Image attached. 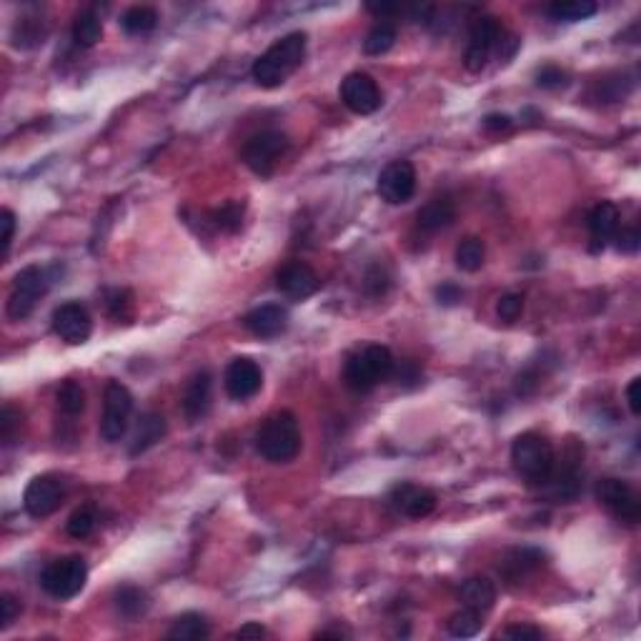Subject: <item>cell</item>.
I'll return each mask as SVG.
<instances>
[{
	"instance_id": "obj_34",
	"label": "cell",
	"mask_w": 641,
	"mask_h": 641,
	"mask_svg": "<svg viewBox=\"0 0 641 641\" xmlns=\"http://www.w3.org/2000/svg\"><path fill=\"white\" fill-rule=\"evenodd\" d=\"M96 506H93V503H83V506H78V509L71 513V519H68V534L73 536V539H88V536L96 531Z\"/></svg>"
},
{
	"instance_id": "obj_21",
	"label": "cell",
	"mask_w": 641,
	"mask_h": 641,
	"mask_svg": "<svg viewBox=\"0 0 641 641\" xmlns=\"http://www.w3.org/2000/svg\"><path fill=\"white\" fill-rule=\"evenodd\" d=\"M619 231V208L611 201H601L588 214V234L594 241V248H604Z\"/></svg>"
},
{
	"instance_id": "obj_8",
	"label": "cell",
	"mask_w": 641,
	"mask_h": 641,
	"mask_svg": "<svg viewBox=\"0 0 641 641\" xmlns=\"http://www.w3.org/2000/svg\"><path fill=\"white\" fill-rule=\"evenodd\" d=\"M503 28L499 18L493 15H481L471 23L469 28V45L464 53V65L469 68L471 73H481L492 53L503 43Z\"/></svg>"
},
{
	"instance_id": "obj_35",
	"label": "cell",
	"mask_w": 641,
	"mask_h": 641,
	"mask_svg": "<svg viewBox=\"0 0 641 641\" xmlns=\"http://www.w3.org/2000/svg\"><path fill=\"white\" fill-rule=\"evenodd\" d=\"M481 627H483V621H481L479 611L466 609V607L449 619L451 636H459V639H471V636H476V634L481 631Z\"/></svg>"
},
{
	"instance_id": "obj_23",
	"label": "cell",
	"mask_w": 641,
	"mask_h": 641,
	"mask_svg": "<svg viewBox=\"0 0 641 641\" xmlns=\"http://www.w3.org/2000/svg\"><path fill=\"white\" fill-rule=\"evenodd\" d=\"M459 598L466 609L486 614L493 607V601H496V587H493L492 579L471 577L461 584Z\"/></svg>"
},
{
	"instance_id": "obj_44",
	"label": "cell",
	"mask_w": 641,
	"mask_h": 641,
	"mask_svg": "<svg viewBox=\"0 0 641 641\" xmlns=\"http://www.w3.org/2000/svg\"><path fill=\"white\" fill-rule=\"evenodd\" d=\"M502 636H506V639H541L544 631L529 627V624H513V627L502 631Z\"/></svg>"
},
{
	"instance_id": "obj_42",
	"label": "cell",
	"mask_w": 641,
	"mask_h": 641,
	"mask_svg": "<svg viewBox=\"0 0 641 641\" xmlns=\"http://www.w3.org/2000/svg\"><path fill=\"white\" fill-rule=\"evenodd\" d=\"M18 614H21L18 598L11 597V594H3V597H0V629H8Z\"/></svg>"
},
{
	"instance_id": "obj_1",
	"label": "cell",
	"mask_w": 641,
	"mask_h": 641,
	"mask_svg": "<svg viewBox=\"0 0 641 641\" xmlns=\"http://www.w3.org/2000/svg\"><path fill=\"white\" fill-rule=\"evenodd\" d=\"M306 58V33H289L268 48L254 63V81L261 88H278L286 83Z\"/></svg>"
},
{
	"instance_id": "obj_9",
	"label": "cell",
	"mask_w": 641,
	"mask_h": 641,
	"mask_svg": "<svg viewBox=\"0 0 641 641\" xmlns=\"http://www.w3.org/2000/svg\"><path fill=\"white\" fill-rule=\"evenodd\" d=\"M133 414V396L120 381H108L103 394V416H100V436L108 444H116L129 431Z\"/></svg>"
},
{
	"instance_id": "obj_5",
	"label": "cell",
	"mask_w": 641,
	"mask_h": 641,
	"mask_svg": "<svg viewBox=\"0 0 641 641\" xmlns=\"http://www.w3.org/2000/svg\"><path fill=\"white\" fill-rule=\"evenodd\" d=\"M88 581V564L83 556H63L55 559L41 571V587L48 597L65 601L78 597Z\"/></svg>"
},
{
	"instance_id": "obj_7",
	"label": "cell",
	"mask_w": 641,
	"mask_h": 641,
	"mask_svg": "<svg viewBox=\"0 0 641 641\" xmlns=\"http://www.w3.org/2000/svg\"><path fill=\"white\" fill-rule=\"evenodd\" d=\"M289 150V139L281 130H261L246 140L241 158L256 176H271Z\"/></svg>"
},
{
	"instance_id": "obj_25",
	"label": "cell",
	"mask_w": 641,
	"mask_h": 641,
	"mask_svg": "<svg viewBox=\"0 0 641 641\" xmlns=\"http://www.w3.org/2000/svg\"><path fill=\"white\" fill-rule=\"evenodd\" d=\"M541 564H544V554L541 551H536V549H516V551H512L503 559L499 569H502L503 577L509 579V581H521V579H526L531 571L541 567Z\"/></svg>"
},
{
	"instance_id": "obj_4",
	"label": "cell",
	"mask_w": 641,
	"mask_h": 641,
	"mask_svg": "<svg viewBox=\"0 0 641 641\" xmlns=\"http://www.w3.org/2000/svg\"><path fill=\"white\" fill-rule=\"evenodd\" d=\"M394 368V353L381 343H371V346L349 356V361L343 366V378L353 391H371L381 381L391 378Z\"/></svg>"
},
{
	"instance_id": "obj_26",
	"label": "cell",
	"mask_w": 641,
	"mask_h": 641,
	"mask_svg": "<svg viewBox=\"0 0 641 641\" xmlns=\"http://www.w3.org/2000/svg\"><path fill=\"white\" fill-rule=\"evenodd\" d=\"M211 636V627L201 614H183L178 619L173 621L171 631H168V639L173 641H201Z\"/></svg>"
},
{
	"instance_id": "obj_32",
	"label": "cell",
	"mask_w": 641,
	"mask_h": 641,
	"mask_svg": "<svg viewBox=\"0 0 641 641\" xmlns=\"http://www.w3.org/2000/svg\"><path fill=\"white\" fill-rule=\"evenodd\" d=\"M396 25L391 21H381L376 23L374 28L368 31V35H366L364 41V51L368 55H384L388 53L391 48H394L396 43Z\"/></svg>"
},
{
	"instance_id": "obj_19",
	"label": "cell",
	"mask_w": 641,
	"mask_h": 641,
	"mask_svg": "<svg viewBox=\"0 0 641 641\" xmlns=\"http://www.w3.org/2000/svg\"><path fill=\"white\" fill-rule=\"evenodd\" d=\"M244 326L258 339H276L289 329V311L276 303L258 306L244 319Z\"/></svg>"
},
{
	"instance_id": "obj_3",
	"label": "cell",
	"mask_w": 641,
	"mask_h": 641,
	"mask_svg": "<svg viewBox=\"0 0 641 641\" xmlns=\"http://www.w3.org/2000/svg\"><path fill=\"white\" fill-rule=\"evenodd\" d=\"M256 451L271 464H289L301 451L299 418L291 411L268 416L256 431Z\"/></svg>"
},
{
	"instance_id": "obj_15",
	"label": "cell",
	"mask_w": 641,
	"mask_h": 641,
	"mask_svg": "<svg viewBox=\"0 0 641 641\" xmlns=\"http://www.w3.org/2000/svg\"><path fill=\"white\" fill-rule=\"evenodd\" d=\"M53 331L63 339L65 343L71 346H81L91 339V331H93V320H91V313L83 303L78 301H68V303H61L58 309L53 311Z\"/></svg>"
},
{
	"instance_id": "obj_12",
	"label": "cell",
	"mask_w": 641,
	"mask_h": 641,
	"mask_svg": "<svg viewBox=\"0 0 641 641\" xmlns=\"http://www.w3.org/2000/svg\"><path fill=\"white\" fill-rule=\"evenodd\" d=\"M376 191L381 201L391 206H404L416 193V168L408 160H391L384 171L378 173Z\"/></svg>"
},
{
	"instance_id": "obj_39",
	"label": "cell",
	"mask_w": 641,
	"mask_h": 641,
	"mask_svg": "<svg viewBox=\"0 0 641 641\" xmlns=\"http://www.w3.org/2000/svg\"><path fill=\"white\" fill-rule=\"evenodd\" d=\"M496 313L506 323H513L524 313V296L521 293H506V296H502L499 303H496Z\"/></svg>"
},
{
	"instance_id": "obj_29",
	"label": "cell",
	"mask_w": 641,
	"mask_h": 641,
	"mask_svg": "<svg viewBox=\"0 0 641 641\" xmlns=\"http://www.w3.org/2000/svg\"><path fill=\"white\" fill-rule=\"evenodd\" d=\"M454 261H456V266H459L461 271L476 273V271L483 266V261H486V246H483V241L476 238V235L464 238L459 246H456Z\"/></svg>"
},
{
	"instance_id": "obj_45",
	"label": "cell",
	"mask_w": 641,
	"mask_h": 641,
	"mask_svg": "<svg viewBox=\"0 0 641 641\" xmlns=\"http://www.w3.org/2000/svg\"><path fill=\"white\" fill-rule=\"evenodd\" d=\"M639 388H641V378H631V384L627 386V404H629V411L634 416L641 414V398H639Z\"/></svg>"
},
{
	"instance_id": "obj_27",
	"label": "cell",
	"mask_w": 641,
	"mask_h": 641,
	"mask_svg": "<svg viewBox=\"0 0 641 641\" xmlns=\"http://www.w3.org/2000/svg\"><path fill=\"white\" fill-rule=\"evenodd\" d=\"M158 25V13L150 5H133L120 15V28L129 35H148Z\"/></svg>"
},
{
	"instance_id": "obj_33",
	"label": "cell",
	"mask_w": 641,
	"mask_h": 641,
	"mask_svg": "<svg viewBox=\"0 0 641 641\" xmlns=\"http://www.w3.org/2000/svg\"><path fill=\"white\" fill-rule=\"evenodd\" d=\"M55 401H58V411H63L65 416H78L86 408V391H83V386L78 384V381H65L58 388Z\"/></svg>"
},
{
	"instance_id": "obj_22",
	"label": "cell",
	"mask_w": 641,
	"mask_h": 641,
	"mask_svg": "<svg viewBox=\"0 0 641 641\" xmlns=\"http://www.w3.org/2000/svg\"><path fill=\"white\" fill-rule=\"evenodd\" d=\"M454 221H456V204L451 201L449 196H441V198L428 201L416 214L418 228H424L428 234L444 231V228H449Z\"/></svg>"
},
{
	"instance_id": "obj_47",
	"label": "cell",
	"mask_w": 641,
	"mask_h": 641,
	"mask_svg": "<svg viewBox=\"0 0 641 641\" xmlns=\"http://www.w3.org/2000/svg\"><path fill=\"white\" fill-rule=\"evenodd\" d=\"M461 289H456L454 283H444V286H438L436 289V299L438 303H444V306H454L456 301H461Z\"/></svg>"
},
{
	"instance_id": "obj_10",
	"label": "cell",
	"mask_w": 641,
	"mask_h": 641,
	"mask_svg": "<svg viewBox=\"0 0 641 641\" xmlns=\"http://www.w3.org/2000/svg\"><path fill=\"white\" fill-rule=\"evenodd\" d=\"M65 479L58 474H41L25 486L23 493V506L33 519H45L63 503L65 499Z\"/></svg>"
},
{
	"instance_id": "obj_43",
	"label": "cell",
	"mask_w": 641,
	"mask_h": 641,
	"mask_svg": "<svg viewBox=\"0 0 641 641\" xmlns=\"http://www.w3.org/2000/svg\"><path fill=\"white\" fill-rule=\"evenodd\" d=\"M0 224H3V256H8V251H11V244H13V235H15V214H13L11 208H3L0 211Z\"/></svg>"
},
{
	"instance_id": "obj_28",
	"label": "cell",
	"mask_w": 641,
	"mask_h": 641,
	"mask_svg": "<svg viewBox=\"0 0 641 641\" xmlns=\"http://www.w3.org/2000/svg\"><path fill=\"white\" fill-rule=\"evenodd\" d=\"M103 38V23L93 11H81L73 18V41L83 48H93Z\"/></svg>"
},
{
	"instance_id": "obj_36",
	"label": "cell",
	"mask_w": 641,
	"mask_h": 641,
	"mask_svg": "<svg viewBox=\"0 0 641 641\" xmlns=\"http://www.w3.org/2000/svg\"><path fill=\"white\" fill-rule=\"evenodd\" d=\"M21 428H23V414L11 404L3 407V414H0V441L3 446L8 449L13 446L18 438H21Z\"/></svg>"
},
{
	"instance_id": "obj_2",
	"label": "cell",
	"mask_w": 641,
	"mask_h": 641,
	"mask_svg": "<svg viewBox=\"0 0 641 641\" xmlns=\"http://www.w3.org/2000/svg\"><path fill=\"white\" fill-rule=\"evenodd\" d=\"M513 471L531 486H546L556 466V451L541 434L526 431L512 444Z\"/></svg>"
},
{
	"instance_id": "obj_13",
	"label": "cell",
	"mask_w": 641,
	"mask_h": 641,
	"mask_svg": "<svg viewBox=\"0 0 641 641\" xmlns=\"http://www.w3.org/2000/svg\"><path fill=\"white\" fill-rule=\"evenodd\" d=\"M341 100L343 106L359 116H371L381 108V88L368 73H349L341 81Z\"/></svg>"
},
{
	"instance_id": "obj_46",
	"label": "cell",
	"mask_w": 641,
	"mask_h": 641,
	"mask_svg": "<svg viewBox=\"0 0 641 641\" xmlns=\"http://www.w3.org/2000/svg\"><path fill=\"white\" fill-rule=\"evenodd\" d=\"M483 129L493 130V133L509 130L512 129V118L506 116V113H489V116L483 118Z\"/></svg>"
},
{
	"instance_id": "obj_20",
	"label": "cell",
	"mask_w": 641,
	"mask_h": 641,
	"mask_svg": "<svg viewBox=\"0 0 641 641\" xmlns=\"http://www.w3.org/2000/svg\"><path fill=\"white\" fill-rule=\"evenodd\" d=\"M211 388H214V378L208 371H198L191 376V381L186 384L183 391L181 407L183 416L188 418L191 424H196L198 418H204L211 407Z\"/></svg>"
},
{
	"instance_id": "obj_31",
	"label": "cell",
	"mask_w": 641,
	"mask_h": 641,
	"mask_svg": "<svg viewBox=\"0 0 641 641\" xmlns=\"http://www.w3.org/2000/svg\"><path fill=\"white\" fill-rule=\"evenodd\" d=\"M116 609L126 619H139L148 609V597L139 587H120L116 591Z\"/></svg>"
},
{
	"instance_id": "obj_38",
	"label": "cell",
	"mask_w": 641,
	"mask_h": 641,
	"mask_svg": "<svg viewBox=\"0 0 641 641\" xmlns=\"http://www.w3.org/2000/svg\"><path fill=\"white\" fill-rule=\"evenodd\" d=\"M214 224L221 228V231H228V234H235L241 224H244V204H224L218 211L214 214Z\"/></svg>"
},
{
	"instance_id": "obj_40",
	"label": "cell",
	"mask_w": 641,
	"mask_h": 641,
	"mask_svg": "<svg viewBox=\"0 0 641 641\" xmlns=\"http://www.w3.org/2000/svg\"><path fill=\"white\" fill-rule=\"evenodd\" d=\"M569 83L567 71H561L559 65H544L539 73H536V86L539 88H561Z\"/></svg>"
},
{
	"instance_id": "obj_48",
	"label": "cell",
	"mask_w": 641,
	"mask_h": 641,
	"mask_svg": "<svg viewBox=\"0 0 641 641\" xmlns=\"http://www.w3.org/2000/svg\"><path fill=\"white\" fill-rule=\"evenodd\" d=\"M261 636H266V629L256 621H248L234 634V639H261Z\"/></svg>"
},
{
	"instance_id": "obj_24",
	"label": "cell",
	"mask_w": 641,
	"mask_h": 641,
	"mask_svg": "<svg viewBox=\"0 0 641 641\" xmlns=\"http://www.w3.org/2000/svg\"><path fill=\"white\" fill-rule=\"evenodd\" d=\"M166 431H168V426H166V418L160 414H153V411L143 414L139 426H136V434H133V441H130V454L139 456L143 451L153 449L160 438L166 436Z\"/></svg>"
},
{
	"instance_id": "obj_17",
	"label": "cell",
	"mask_w": 641,
	"mask_h": 641,
	"mask_svg": "<svg viewBox=\"0 0 641 641\" xmlns=\"http://www.w3.org/2000/svg\"><path fill=\"white\" fill-rule=\"evenodd\" d=\"M276 286L281 293H286L289 299L303 301L313 296L320 289V281L316 276V271L303 263V261H289L278 268Z\"/></svg>"
},
{
	"instance_id": "obj_6",
	"label": "cell",
	"mask_w": 641,
	"mask_h": 641,
	"mask_svg": "<svg viewBox=\"0 0 641 641\" xmlns=\"http://www.w3.org/2000/svg\"><path fill=\"white\" fill-rule=\"evenodd\" d=\"M51 286V273L41 266L23 268L21 273L13 281L11 299H8V319L23 320L28 319L35 309V303L45 296V291Z\"/></svg>"
},
{
	"instance_id": "obj_18",
	"label": "cell",
	"mask_w": 641,
	"mask_h": 641,
	"mask_svg": "<svg viewBox=\"0 0 641 641\" xmlns=\"http://www.w3.org/2000/svg\"><path fill=\"white\" fill-rule=\"evenodd\" d=\"M391 503L396 512L408 519H426L428 513H434L436 509V493L416 483H401L391 493Z\"/></svg>"
},
{
	"instance_id": "obj_11",
	"label": "cell",
	"mask_w": 641,
	"mask_h": 641,
	"mask_svg": "<svg viewBox=\"0 0 641 641\" xmlns=\"http://www.w3.org/2000/svg\"><path fill=\"white\" fill-rule=\"evenodd\" d=\"M598 503L617 516L619 521L636 524L641 519V502L639 493L634 492V486L624 479H601L597 486Z\"/></svg>"
},
{
	"instance_id": "obj_37",
	"label": "cell",
	"mask_w": 641,
	"mask_h": 641,
	"mask_svg": "<svg viewBox=\"0 0 641 641\" xmlns=\"http://www.w3.org/2000/svg\"><path fill=\"white\" fill-rule=\"evenodd\" d=\"M108 316L116 320H126L133 316V293L126 289H113L106 293Z\"/></svg>"
},
{
	"instance_id": "obj_30",
	"label": "cell",
	"mask_w": 641,
	"mask_h": 641,
	"mask_svg": "<svg viewBox=\"0 0 641 641\" xmlns=\"http://www.w3.org/2000/svg\"><path fill=\"white\" fill-rule=\"evenodd\" d=\"M598 5L591 3V0H564V3H554L549 5V15L554 21L561 23H577V21H587L591 15H597Z\"/></svg>"
},
{
	"instance_id": "obj_14",
	"label": "cell",
	"mask_w": 641,
	"mask_h": 641,
	"mask_svg": "<svg viewBox=\"0 0 641 641\" xmlns=\"http://www.w3.org/2000/svg\"><path fill=\"white\" fill-rule=\"evenodd\" d=\"M581 476H584V446L571 444L561 456V466L551 474L546 486H551V496L556 502H574L581 492Z\"/></svg>"
},
{
	"instance_id": "obj_16",
	"label": "cell",
	"mask_w": 641,
	"mask_h": 641,
	"mask_svg": "<svg viewBox=\"0 0 641 641\" xmlns=\"http://www.w3.org/2000/svg\"><path fill=\"white\" fill-rule=\"evenodd\" d=\"M224 386L231 398L235 401H246L261 391L263 386V371L256 361L251 359H234L224 374Z\"/></svg>"
},
{
	"instance_id": "obj_41",
	"label": "cell",
	"mask_w": 641,
	"mask_h": 641,
	"mask_svg": "<svg viewBox=\"0 0 641 641\" xmlns=\"http://www.w3.org/2000/svg\"><path fill=\"white\" fill-rule=\"evenodd\" d=\"M617 248H619L621 254H636L641 246V234L636 225H631V228H621V231H617Z\"/></svg>"
}]
</instances>
